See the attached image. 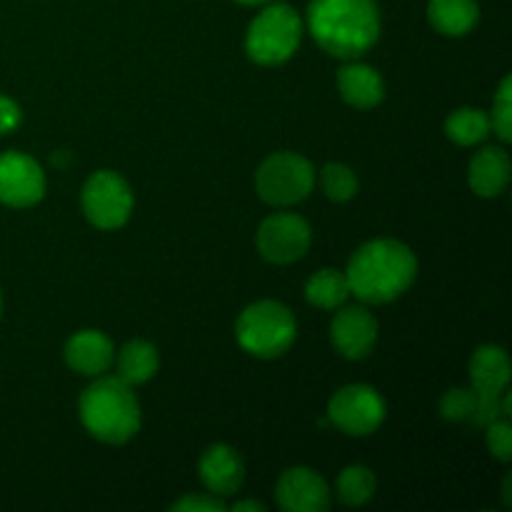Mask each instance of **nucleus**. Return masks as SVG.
<instances>
[{
    "label": "nucleus",
    "mask_w": 512,
    "mask_h": 512,
    "mask_svg": "<svg viewBox=\"0 0 512 512\" xmlns=\"http://www.w3.org/2000/svg\"><path fill=\"white\" fill-rule=\"evenodd\" d=\"M418 275V258L405 243L393 238H378L363 243L348 260L350 295L370 305H385L398 300Z\"/></svg>",
    "instance_id": "f257e3e1"
},
{
    "label": "nucleus",
    "mask_w": 512,
    "mask_h": 512,
    "mask_svg": "<svg viewBox=\"0 0 512 512\" xmlns=\"http://www.w3.org/2000/svg\"><path fill=\"white\" fill-rule=\"evenodd\" d=\"M308 30L328 55L355 60L380 38V8L375 0H310Z\"/></svg>",
    "instance_id": "f03ea898"
},
{
    "label": "nucleus",
    "mask_w": 512,
    "mask_h": 512,
    "mask_svg": "<svg viewBox=\"0 0 512 512\" xmlns=\"http://www.w3.org/2000/svg\"><path fill=\"white\" fill-rule=\"evenodd\" d=\"M80 423L95 440L123 445L140 430V403L133 388L115 378L93 380L80 395Z\"/></svg>",
    "instance_id": "7ed1b4c3"
},
{
    "label": "nucleus",
    "mask_w": 512,
    "mask_h": 512,
    "mask_svg": "<svg viewBox=\"0 0 512 512\" xmlns=\"http://www.w3.org/2000/svg\"><path fill=\"white\" fill-rule=\"evenodd\" d=\"M298 335V320L288 305L278 300H258L240 313L235 338L253 358L273 360L288 353Z\"/></svg>",
    "instance_id": "20e7f679"
},
{
    "label": "nucleus",
    "mask_w": 512,
    "mask_h": 512,
    "mask_svg": "<svg viewBox=\"0 0 512 512\" xmlns=\"http://www.w3.org/2000/svg\"><path fill=\"white\" fill-rule=\"evenodd\" d=\"M303 40V18L288 3H268L245 35V53L258 65H283Z\"/></svg>",
    "instance_id": "39448f33"
},
{
    "label": "nucleus",
    "mask_w": 512,
    "mask_h": 512,
    "mask_svg": "<svg viewBox=\"0 0 512 512\" xmlns=\"http://www.w3.org/2000/svg\"><path fill=\"white\" fill-rule=\"evenodd\" d=\"M315 185V168L308 158L290 150H280L270 158L263 160V165L255 173V190L260 200L278 208L300 203L313 193Z\"/></svg>",
    "instance_id": "423d86ee"
},
{
    "label": "nucleus",
    "mask_w": 512,
    "mask_h": 512,
    "mask_svg": "<svg viewBox=\"0 0 512 512\" xmlns=\"http://www.w3.org/2000/svg\"><path fill=\"white\" fill-rule=\"evenodd\" d=\"M80 205L90 225L98 230H118L128 223L135 198L123 175L113 170H98L85 180Z\"/></svg>",
    "instance_id": "0eeeda50"
},
{
    "label": "nucleus",
    "mask_w": 512,
    "mask_h": 512,
    "mask_svg": "<svg viewBox=\"0 0 512 512\" xmlns=\"http://www.w3.org/2000/svg\"><path fill=\"white\" fill-rule=\"evenodd\" d=\"M385 413H388V408H385L383 395L363 383L345 385L328 403L330 423L343 430L345 435H353V438L373 435L383 425Z\"/></svg>",
    "instance_id": "6e6552de"
},
{
    "label": "nucleus",
    "mask_w": 512,
    "mask_h": 512,
    "mask_svg": "<svg viewBox=\"0 0 512 512\" xmlns=\"http://www.w3.org/2000/svg\"><path fill=\"white\" fill-rule=\"evenodd\" d=\"M313 243L308 220L295 213H275L258 228V250L268 263L290 265L305 258Z\"/></svg>",
    "instance_id": "1a4fd4ad"
},
{
    "label": "nucleus",
    "mask_w": 512,
    "mask_h": 512,
    "mask_svg": "<svg viewBox=\"0 0 512 512\" xmlns=\"http://www.w3.org/2000/svg\"><path fill=\"white\" fill-rule=\"evenodd\" d=\"M45 173L30 155L8 150L0 155V203L8 208H33L43 200Z\"/></svg>",
    "instance_id": "9d476101"
},
{
    "label": "nucleus",
    "mask_w": 512,
    "mask_h": 512,
    "mask_svg": "<svg viewBox=\"0 0 512 512\" xmlns=\"http://www.w3.org/2000/svg\"><path fill=\"white\" fill-rule=\"evenodd\" d=\"M330 340L345 360H363L378 343V320L363 305H348L335 313Z\"/></svg>",
    "instance_id": "9b49d317"
},
{
    "label": "nucleus",
    "mask_w": 512,
    "mask_h": 512,
    "mask_svg": "<svg viewBox=\"0 0 512 512\" xmlns=\"http://www.w3.org/2000/svg\"><path fill=\"white\" fill-rule=\"evenodd\" d=\"M275 500L285 512H325L330 508V488L315 470L288 468L275 485Z\"/></svg>",
    "instance_id": "f8f14e48"
},
{
    "label": "nucleus",
    "mask_w": 512,
    "mask_h": 512,
    "mask_svg": "<svg viewBox=\"0 0 512 512\" xmlns=\"http://www.w3.org/2000/svg\"><path fill=\"white\" fill-rule=\"evenodd\" d=\"M470 388L478 403L493 405L510 385V358L500 345H480L470 358Z\"/></svg>",
    "instance_id": "ddd939ff"
},
{
    "label": "nucleus",
    "mask_w": 512,
    "mask_h": 512,
    "mask_svg": "<svg viewBox=\"0 0 512 512\" xmlns=\"http://www.w3.org/2000/svg\"><path fill=\"white\" fill-rule=\"evenodd\" d=\"M198 475L203 480L205 490L218 498H228L243 488L245 463L240 453L230 445H210L198 460Z\"/></svg>",
    "instance_id": "4468645a"
},
{
    "label": "nucleus",
    "mask_w": 512,
    "mask_h": 512,
    "mask_svg": "<svg viewBox=\"0 0 512 512\" xmlns=\"http://www.w3.org/2000/svg\"><path fill=\"white\" fill-rule=\"evenodd\" d=\"M63 355L68 368H73L75 373L98 378L113 365L115 348L113 340L100 330H80L73 338H68Z\"/></svg>",
    "instance_id": "2eb2a0df"
},
{
    "label": "nucleus",
    "mask_w": 512,
    "mask_h": 512,
    "mask_svg": "<svg viewBox=\"0 0 512 512\" xmlns=\"http://www.w3.org/2000/svg\"><path fill=\"white\" fill-rule=\"evenodd\" d=\"M512 175L508 150L500 145H488L473 155L468 165V185L480 198H498L505 193Z\"/></svg>",
    "instance_id": "dca6fc26"
},
{
    "label": "nucleus",
    "mask_w": 512,
    "mask_h": 512,
    "mask_svg": "<svg viewBox=\"0 0 512 512\" xmlns=\"http://www.w3.org/2000/svg\"><path fill=\"white\" fill-rule=\"evenodd\" d=\"M338 90L348 105L358 110L378 108L385 98V80L373 65L348 63L338 70Z\"/></svg>",
    "instance_id": "f3484780"
},
{
    "label": "nucleus",
    "mask_w": 512,
    "mask_h": 512,
    "mask_svg": "<svg viewBox=\"0 0 512 512\" xmlns=\"http://www.w3.org/2000/svg\"><path fill=\"white\" fill-rule=\"evenodd\" d=\"M428 20L440 35L463 38L478 25L480 5L478 0H430Z\"/></svg>",
    "instance_id": "a211bd4d"
},
{
    "label": "nucleus",
    "mask_w": 512,
    "mask_h": 512,
    "mask_svg": "<svg viewBox=\"0 0 512 512\" xmlns=\"http://www.w3.org/2000/svg\"><path fill=\"white\" fill-rule=\"evenodd\" d=\"M158 368V348L153 343H148V340H130L118 353V378L123 383H128L130 388L148 383L150 378H155Z\"/></svg>",
    "instance_id": "6ab92c4d"
},
{
    "label": "nucleus",
    "mask_w": 512,
    "mask_h": 512,
    "mask_svg": "<svg viewBox=\"0 0 512 512\" xmlns=\"http://www.w3.org/2000/svg\"><path fill=\"white\" fill-rule=\"evenodd\" d=\"M350 285L345 273L335 268H323L310 275L305 283V300L320 310H338L348 303Z\"/></svg>",
    "instance_id": "aec40b11"
},
{
    "label": "nucleus",
    "mask_w": 512,
    "mask_h": 512,
    "mask_svg": "<svg viewBox=\"0 0 512 512\" xmlns=\"http://www.w3.org/2000/svg\"><path fill=\"white\" fill-rule=\"evenodd\" d=\"M445 135L453 143L470 148L490 135V115L480 108H458L445 120Z\"/></svg>",
    "instance_id": "412c9836"
},
{
    "label": "nucleus",
    "mask_w": 512,
    "mask_h": 512,
    "mask_svg": "<svg viewBox=\"0 0 512 512\" xmlns=\"http://www.w3.org/2000/svg\"><path fill=\"white\" fill-rule=\"evenodd\" d=\"M338 498L340 503L348 505V508H360V505L370 503L378 490V478L370 468L365 465H348L343 473L338 475Z\"/></svg>",
    "instance_id": "4be33fe9"
},
{
    "label": "nucleus",
    "mask_w": 512,
    "mask_h": 512,
    "mask_svg": "<svg viewBox=\"0 0 512 512\" xmlns=\"http://www.w3.org/2000/svg\"><path fill=\"white\" fill-rule=\"evenodd\" d=\"M320 185H323V193L328 195L333 203H348L358 195V175L353 173V168L343 163H328L320 173Z\"/></svg>",
    "instance_id": "5701e85b"
},
{
    "label": "nucleus",
    "mask_w": 512,
    "mask_h": 512,
    "mask_svg": "<svg viewBox=\"0 0 512 512\" xmlns=\"http://www.w3.org/2000/svg\"><path fill=\"white\" fill-rule=\"evenodd\" d=\"M478 395L473 388H453L440 398V418L448 423H473Z\"/></svg>",
    "instance_id": "b1692460"
},
{
    "label": "nucleus",
    "mask_w": 512,
    "mask_h": 512,
    "mask_svg": "<svg viewBox=\"0 0 512 512\" xmlns=\"http://www.w3.org/2000/svg\"><path fill=\"white\" fill-rule=\"evenodd\" d=\"M490 115V130L498 135L503 143H510L512 140V80L510 75L503 78L498 93H495L493 100V113Z\"/></svg>",
    "instance_id": "393cba45"
},
{
    "label": "nucleus",
    "mask_w": 512,
    "mask_h": 512,
    "mask_svg": "<svg viewBox=\"0 0 512 512\" xmlns=\"http://www.w3.org/2000/svg\"><path fill=\"white\" fill-rule=\"evenodd\" d=\"M485 443L493 458L500 463H510L512 460V428L508 418H498L493 423L485 425Z\"/></svg>",
    "instance_id": "a878e982"
},
{
    "label": "nucleus",
    "mask_w": 512,
    "mask_h": 512,
    "mask_svg": "<svg viewBox=\"0 0 512 512\" xmlns=\"http://www.w3.org/2000/svg\"><path fill=\"white\" fill-rule=\"evenodd\" d=\"M175 512H223L225 505L218 495L213 493H198V495H185L178 503L170 505Z\"/></svg>",
    "instance_id": "bb28decb"
},
{
    "label": "nucleus",
    "mask_w": 512,
    "mask_h": 512,
    "mask_svg": "<svg viewBox=\"0 0 512 512\" xmlns=\"http://www.w3.org/2000/svg\"><path fill=\"white\" fill-rule=\"evenodd\" d=\"M20 120H23L20 105L13 98H8V95H0V135L13 133L20 125Z\"/></svg>",
    "instance_id": "cd10ccee"
},
{
    "label": "nucleus",
    "mask_w": 512,
    "mask_h": 512,
    "mask_svg": "<svg viewBox=\"0 0 512 512\" xmlns=\"http://www.w3.org/2000/svg\"><path fill=\"white\" fill-rule=\"evenodd\" d=\"M265 512V505L258 503V500H243V503H235L233 512Z\"/></svg>",
    "instance_id": "c85d7f7f"
},
{
    "label": "nucleus",
    "mask_w": 512,
    "mask_h": 512,
    "mask_svg": "<svg viewBox=\"0 0 512 512\" xmlns=\"http://www.w3.org/2000/svg\"><path fill=\"white\" fill-rule=\"evenodd\" d=\"M68 160H70V155L65 153V150H58V153L53 155V163H55V165H60V168H63V165L68 163Z\"/></svg>",
    "instance_id": "c756f323"
},
{
    "label": "nucleus",
    "mask_w": 512,
    "mask_h": 512,
    "mask_svg": "<svg viewBox=\"0 0 512 512\" xmlns=\"http://www.w3.org/2000/svg\"><path fill=\"white\" fill-rule=\"evenodd\" d=\"M233 3L250 5V8H255V5H268V3H273V0H233Z\"/></svg>",
    "instance_id": "7c9ffc66"
},
{
    "label": "nucleus",
    "mask_w": 512,
    "mask_h": 512,
    "mask_svg": "<svg viewBox=\"0 0 512 512\" xmlns=\"http://www.w3.org/2000/svg\"><path fill=\"white\" fill-rule=\"evenodd\" d=\"M503 498H505V508H510L512 500H510V475L505 478V485H503Z\"/></svg>",
    "instance_id": "2f4dec72"
},
{
    "label": "nucleus",
    "mask_w": 512,
    "mask_h": 512,
    "mask_svg": "<svg viewBox=\"0 0 512 512\" xmlns=\"http://www.w3.org/2000/svg\"><path fill=\"white\" fill-rule=\"evenodd\" d=\"M0 313H3V295H0Z\"/></svg>",
    "instance_id": "473e14b6"
}]
</instances>
